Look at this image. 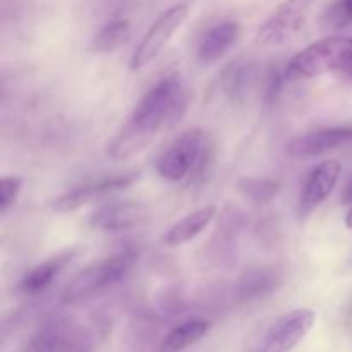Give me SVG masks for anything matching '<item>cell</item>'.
<instances>
[{
    "instance_id": "cell-2",
    "label": "cell",
    "mask_w": 352,
    "mask_h": 352,
    "mask_svg": "<svg viewBox=\"0 0 352 352\" xmlns=\"http://www.w3.org/2000/svg\"><path fill=\"white\" fill-rule=\"evenodd\" d=\"M213 160V143L203 129H189L158 158L157 170L170 182L196 181L208 172Z\"/></svg>"
},
{
    "instance_id": "cell-7",
    "label": "cell",
    "mask_w": 352,
    "mask_h": 352,
    "mask_svg": "<svg viewBox=\"0 0 352 352\" xmlns=\"http://www.w3.org/2000/svg\"><path fill=\"white\" fill-rule=\"evenodd\" d=\"M316 0H284L270 17L258 28L254 43L275 47L291 40L302 30Z\"/></svg>"
},
{
    "instance_id": "cell-20",
    "label": "cell",
    "mask_w": 352,
    "mask_h": 352,
    "mask_svg": "<svg viewBox=\"0 0 352 352\" xmlns=\"http://www.w3.org/2000/svg\"><path fill=\"white\" fill-rule=\"evenodd\" d=\"M131 38V24L126 19H117L107 24L93 40V50L96 54H112L126 45Z\"/></svg>"
},
{
    "instance_id": "cell-1",
    "label": "cell",
    "mask_w": 352,
    "mask_h": 352,
    "mask_svg": "<svg viewBox=\"0 0 352 352\" xmlns=\"http://www.w3.org/2000/svg\"><path fill=\"white\" fill-rule=\"evenodd\" d=\"M188 112V91L179 78H164L148 89L107 146V157L126 160L143 150L158 133L174 127Z\"/></svg>"
},
{
    "instance_id": "cell-24",
    "label": "cell",
    "mask_w": 352,
    "mask_h": 352,
    "mask_svg": "<svg viewBox=\"0 0 352 352\" xmlns=\"http://www.w3.org/2000/svg\"><path fill=\"white\" fill-rule=\"evenodd\" d=\"M346 226L347 229L352 230V205H351V210L347 212V217H346Z\"/></svg>"
},
{
    "instance_id": "cell-11",
    "label": "cell",
    "mask_w": 352,
    "mask_h": 352,
    "mask_svg": "<svg viewBox=\"0 0 352 352\" xmlns=\"http://www.w3.org/2000/svg\"><path fill=\"white\" fill-rule=\"evenodd\" d=\"M352 141V126L327 127L294 138L287 143V155L292 158H313Z\"/></svg>"
},
{
    "instance_id": "cell-16",
    "label": "cell",
    "mask_w": 352,
    "mask_h": 352,
    "mask_svg": "<svg viewBox=\"0 0 352 352\" xmlns=\"http://www.w3.org/2000/svg\"><path fill=\"white\" fill-rule=\"evenodd\" d=\"M258 81L256 64L250 58H237L230 62L222 72V89L232 102H244L253 93Z\"/></svg>"
},
{
    "instance_id": "cell-4",
    "label": "cell",
    "mask_w": 352,
    "mask_h": 352,
    "mask_svg": "<svg viewBox=\"0 0 352 352\" xmlns=\"http://www.w3.org/2000/svg\"><path fill=\"white\" fill-rule=\"evenodd\" d=\"M136 258L138 253L133 248H124L110 256L95 261L69 282L62 299L65 302H81L110 291L129 275Z\"/></svg>"
},
{
    "instance_id": "cell-18",
    "label": "cell",
    "mask_w": 352,
    "mask_h": 352,
    "mask_svg": "<svg viewBox=\"0 0 352 352\" xmlns=\"http://www.w3.org/2000/svg\"><path fill=\"white\" fill-rule=\"evenodd\" d=\"M210 323L206 320H188L181 325L174 327L167 336L162 339L160 352H181L195 346L208 333Z\"/></svg>"
},
{
    "instance_id": "cell-6",
    "label": "cell",
    "mask_w": 352,
    "mask_h": 352,
    "mask_svg": "<svg viewBox=\"0 0 352 352\" xmlns=\"http://www.w3.org/2000/svg\"><path fill=\"white\" fill-rule=\"evenodd\" d=\"M188 16L189 6L184 2L175 3V6L164 10L155 19V23L151 24L150 30L146 31L143 40L140 41V45L134 50L133 57H131V71H141L148 64H151L164 52V48L172 40L175 31L184 24Z\"/></svg>"
},
{
    "instance_id": "cell-5",
    "label": "cell",
    "mask_w": 352,
    "mask_h": 352,
    "mask_svg": "<svg viewBox=\"0 0 352 352\" xmlns=\"http://www.w3.org/2000/svg\"><path fill=\"white\" fill-rule=\"evenodd\" d=\"M96 333L76 318L45 322L23 346L21 352H95Z\"/></svg>"
},
{
    "instance_id": "cell-13",
    "label": "cell",
    "mask_w": 352,
    "mask_h": 352,
    "mask_svg": "<svg viewBox=\"0 0 352 352\" xmlns=\"http://www.w3.org/2000/svg\"><path fill=\"white\" fill-rule=\"evenodd\" d=\"M282 284V274L274 267H253L244 272L236 284V301L241 305L258 301L277 291Z\"/></svg>"
},
{
    "instance_id": "cell-15",
    "label": "cell",
    "mask_w": 352,
    "mask_h": 352,
    "mask_svg": "<svg viewBox=\"0 0 352 352\" xmlns=\"http://www.w3.org/2000/svg\"><path fill=\"white\" fill-rule=\"evenodd\" d=\"M78 250L71 248V250H64L60 253H55L54 256L47 258L43 263L36 265L34 268H31L24 278L21 280V291L24 294H40L45 289H48L52 285V282L60 275V272L71 263L72 258L76 256Z\"/></svg>"
},
{
    "instance_id": "cell-3",
    "label": "cell",
    "mask_w": 352,
    "mask_h": 352,
    "mask_svg": "<svg viewBox=\"0 0 352 352\" xmlns=\"http://www.w3.org/2000/svg\"><path fill=\"white\" fill-rule=\"evenodd\" d=\"M330 72L352 78L351 36H325L302 48L287 64L285 79H311Z\"/></svg>"
},
{
    "instance_id": "cell-17",
    "label": "cell",
    "mask_w": 352,
    "mask_h": 352,
    "mask_svg": "<svg viewBox=\"0 0 352 352\" xmlns=\"http://www.w3.org/2000/svg\"><path fill=\"white\" fill-rule=\"evenodd\" d=\"M215 213L217 206L213 205L203 206V208L189 213L188 217L179 220L177 223H174V226L165 232L164 244L168 248H175L181 246V244L189 243V241H192L196 236H199V234L210 226V222L215 219Z\"/></svg>"
},
{
    "instance_id": "cell-19",
    "label": "cell",
    "mask_w": 352,
    "mask_h": 352,
    "mask_svg": "<svg viewBox=\"0 0 352 352\" xmlns=\"http://www.w3.org/2000/svg\"><path fill=\"white\" fill-rule=\"evenodd\" d=\"M237 191L254 205H267L280 191V181L274 177H241Z\"/></svg>"
},
{
    "instance_id": "cell-21",
    "label": "cell",
    "mask_w": 352,
    "mask_h": 352,
    "mask_svg": "<svg viewBox=\"0 0 352 352\" xmlns=\"http://www.w3.org/2000/svg\"><path fill=\"white\" fill-rule=\"evenodd\" d=\"M23 184L24 181L19 175H3L0 181V213L2 215H6L16 205L23 191Z\"/></svg>"
},
{
    "instance_id": "cell-22",
    "label": "cell",
    "mask_w": 352,
    "mask_h": 352,
    "mask_svg": "<svg viewBox=\"0 0 352 352\" xmlns=\"http://www.w3.org/2000/svg\"><path fill=\"white\" fill-rule=\"evenodd\" d=\"M327 23L333 26H342L352 21V0H337L325 16Z\"/></svg>"
},
{
    "instance_id": "cell-8",
    "label": "cell",
    "mask_w": 352,
    "mask_h": 352,
    "mask_svg": "<svg viewBox=\"0 0 352 352\" xmlns=\"http://www.w3.org/2000/svg\"><path fill=\"white\" fill-rule=\"evenodd\" d=\"M138 179L136 174H113L105 175V177L89 179V181L82 182V184L76 186L71 191L64 192L58 196L54 203H52V210L58 213H69L76 212L81 206L89 205V203L102 199L105 196L112 195V192L122 191V189L129 188L134 184Z\"/></svg>"
},
{
    "instance_id": "cell-23",
    "label": "cell",
    "mask_w": 352,
    "mask_h": 352,
    "mask_svg": "<svg viewBox=\"0 0 352 352\" xmlns=\"http://www.w3.org/2000/svg\"><path fill=\"white\" fill-rule=\"evenodd\" d=\"M342 201L346 203V205H352V177L349 179V182H347L346 188H344Z\"/></svg>"
},
{
    "instance_id": "cell-10",
    "label": "cell",
    "mask_w": 352,
    "mask_h": 352,
    "mask_svg": "<svg viewBox=\"0 0 352 352\" xmlns=\"http://www.w3.org/2000/svg\"><path fill=\"white\" fill-rule=\"evenodd\" d=\"M340 172H342V165L339 160H325L313 168L311 174L306 179L301 198H299L298 213L301 219L311 215L332 195L339 182Z\"/></svg>"
},
{
    "instance_id": "cell-9",
    "label": "cell",
    "mask_w": 352,
    "mask_h": 352,
    "mask_svg": "<svg viewBox=\"0 0 352 352\" xmlns=\"http://www.w3.org/2000/svg\"><path fill=\"white\" fill-rule=\"evenodd\" d=\"M315 318V311L306 308L294 309V311L280 316L268 329L254 352H292L294 347L308 336Z\"/></svg>"
},
{
    "instance_id": "cell-14",
    "label": "cell",
    "mask_w": 352,
    "mask_h": 352,
    "mask_svg": "<svg viewBox=\"0 0 352 352\" xmlns=\"http://www.w3.org/2000/svg\"><path fill=\"white\" fill-rule=\"evenodd\" d=\"M241 38V26L236 21H222L203 34L198 45L199 60L210 64L222 58Z\"/></svg>"
},
{
    "instance_id": "cell-12",
    "label": "cell",
    "mask_w": 352,
    "mask_h": 352,
    "mask_svg": "<svg viewBox=\"0 0 352 352\" xmlns=\"http://www.w3.org/2000/svg\"><path fill=\"white\" fill-rule=\"evenodd\" d=\"M148 219V208L141 203L119 201L103 205L91 215L89 222L95 229L107 230V232H119L129 230L141 226Z\"/></svg>"
}]
</instances>
